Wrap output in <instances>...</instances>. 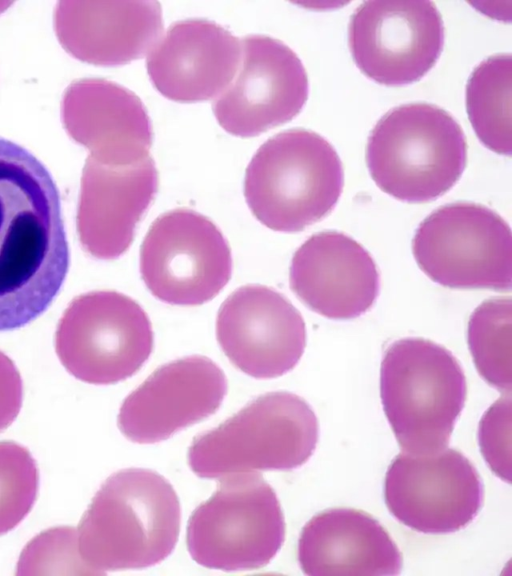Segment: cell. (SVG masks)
Instances as JSON below:
<instances>
[{"instance_id": "44dd1931", "label": "cell", "mask_w": 512, "mask_h": 576, "mask_svg": "<svg viewBox=\"0 0 512 576\" xmlns=\"http://www.w3.org/2000/svg\"><path fill=\"white\" fill-rule=\"evenodd\" d=\"M83 54L104 65L141 58L157 43L163 29L156 1H112L86 5L82 13Z\"/></svg>"}, {"instance_id": "8992f818", "label": "cell", "mask_w": 512, "mask_h": 576, "mask_svg": "<svg viewBox=\"0 0 512 576\" xmlns=\"http://www.w3.org/2000/svg\"><path fill=\"white\" fill-rule=\"evenodd\" d=\"M318 431L317 417L303 398L269 392L197 436L189 448V466L201 478L294 469L312 456Z\"/></svg>"}, {"instance_id": "7c38bea8", "label": "cell", "mask_w": 512, "mask_h": 576, "mask_svg": "<svg viewBox=\"0 0 512 576\" xmlns=\"http://www.w3.org/2000/svg\"><path fill=\"white\" fill-rule=\"evenodd\" d=\"M348 41L358 68L388 86L422 78L444 45L441 14L431 1H365L350 18Z\"/></svg>"}, {"instance_id": "d4e9b609", "label": "cell", "mask_w": 512, "mask_h": 576, "mask_svg": "<svg viewBox=\"0 0 512 576\" xmlns=\"http://www.w3.org/2000/svg\"><path fill=\"white\" fill-rule=\"evenodd\" d=\"M17 575L93 574L80 557L77 530L55 527L33 538L23 549Z\"/></svg>"}, {"instance_id": "484cf974", "label": "cell", "mask_w": 512, "mask_h": 576, "mask_svg": "<svg viewBox=\"0 0 512 576\" xmlns=\"http://www.w3.org/2000/svg\"><path fill=\"white\" fill-rule=\"evenodd\" d=\"M510 393L501 396L483 415L479 424V446L490 469L503 481H511Z\"/></svg>"}, {"instance_id": "6da1fadb", "label": "cell", "mask_w": 512, "mask_h": 576, "mask_svg": "<svg viewBox=\"0 0 512 576\" xmlns=\"http://www.w3.org/2000/svg\"><path fill=\"white\" fill-rule=\"evenodd\" d=\"M70 263L58 188L45 165L0 137V331L51 305Z\"/></svg>"}, {"instance_id": "52a82bcc", "label": "cell", "mask_w": 512, "mask_h": 576, "mask_svg": "<svg viewBox=\"0 0 512 576\" xmlns=\"http://www.w3.org/2000/svg\"><path fill=\"white\" fill-rule=\"evenodd\" d=\"M285 538L283 512L273 488L256 473L221 477L216 491L192 513L187 548L201 566L243 571L266 566Z\"/></svg>"}, {"instance_id": "603a6c76", "label": "cell", "mask_w": 512, "mask_h": 576, "mask_svg": "<svg viewBox=\"0 0 512 576\" xmlns=\"http://www.w3.org/2000/svg\"><path fill=\"white\" fill-rule=\"evenodd\" d=\"M512 302L493 298L481 303L468 323V346L480 376L503 393L512 388Z\"/></svg>"}, {"instance_id": "277c9868", "label": "cell", "mask_w": 512, "mask_h": 576, "mask_svg": "<svg viewBox=\"0 0 512 576\" xmlns=\"http://www.w3.org/2000/svg\"><path fill=\"white\" fill-rule=\"evenodd\" d=\"M343 189V166L334 147L311 130L295 128L268 139L250 161L244 195L266 227L299 232L324 218Z\"/></svg>"}, {"instance_id": "e0dca14e", "label": "cell", "mask_w": 512, "mask_h": 576, "mask_svg": "<svg viewBox=\"0 0 512 576\" xmlns=\"http://www.w3.org/2000/svg\"><path fill=\"white\" fill-rule=\"evenodd\" d=\"M242 57L240 40L220 25L188 19L171 25L149 51L148 75L166 98L209 100L233 80Z\"/></svg>"}, {"instance_id": "8fae6325", "label": "cell", "mask_w": 512, "mask_h": 576, "mask_svg": "<svg viewBox=\"0 0 512 576\" xmlns=\"http://www.w3.org/2000/svg\"><path fill=\"white\" fill-rule=\"evenodd\" d=\"M384 495L390 513L405 526L446 534L474 520L484 486L472 462L445 447L429 454L399 453L386 472Z\"/></svg>"}, {"instance_id": "ffe728a7", "label": "cell", "mask_w": 512, "mask_h": 576, "mask_svg": "<svg viewBox=\"0 0 512 576\" xmlns=\"http://www.w3.org/2000/svg\"><path fill=\"white\" fill-rule=\"evenodd\" d=\"M85 133L108 165H129L149 157L152 125L141 100L107 81L85 86Z\"/></svg>"}, {"instance_id": "7a4b0ae2", "label": "cell", "mask_w": 512, "mask_h": 576, "mask_svg": "<svg viewBox=\"0 0 512 576\" xmlns=\"http://www.w3.org/2000/svg\"><path fill=\"white\" fill-rule=\"evenodd\" d=\"M181 509L172 485L143 468L106 479L77 529L81 559L93 574L158 564L174 550Z\"/></svg>"}, {"instance_id": "cb8c5ba5", "label": "cell", "mask_w": 512, "mask_h": 576, "mask_svg": "<svg viewBox=\"0 0 512 576\" xmlns=\"http://www.w3.org/2000/svg\"><path fill=\"white\" fill-rule=\"evenodd\" d=\"M38 484V469L28 449L13 441L0 442V535L28 515Z\"/></svg>"}, {"instance_id": "d6986e66", "label": "cell", "mask_w": 512, "mask_h": 576, "mask_svg": "<svg viewBox=\"0 0 512 576\" xmlns=\"http://www.w3.org/2000/svg\"><path fill=\"white\" fill-rule=\"evenodd\" d=\"M298 561L310 576L397 575L401 552L387 530L371 515L333 508L312 517L298 541Z\"/></svg>"}, {"instance_id": "3957f363", "label": "cell", "mask_w": 512, "mask_h": 576, "mask_svg": "<svg viewBox=\"0 0 512 576\" xmlns=\"http://www.w3.org/2000/svg\"><path fill=\"white\" fill-rule=\"evenodd\" d=\"M467 158L465 134L444 109L429 103L397 106L372 129L366 161L376 185L405 202L423 203L450 190Z\"/></svg>"}, {"instance_id": "9c48e42d", "label": "cell", "mask_w": 512, "mask_h": 576, "mask_svg": "<svg viewBox=\"0 0 512 576\" xmlns=\"http://www.w3.org/2000/svg\"><path fill=\"white\" fill-rule=\"evenodd\" d=\"M412 250L420 269L442 286L511 288V229L486 206L454 202L439 207L420 223Z\"/></svg>"}, {"instance_id": "ac0fdd59", "label": "cell", "mask_w": 512, "mask_h": 576, "mask_svg": "<svg viewBox=\"0 0 512 576\" xmlns=\"http://www.w3.org/2000/svg\"><path fill=\"white\" fill-rule=\"evenodd\" d=\"M157 186L158 174L151 157L129 165L90 164L78 211L83 249L102 260L116 259L125 253Z\"/></svg>"}, {"instance_id": "2e32d148", "label": "cell", "mask_w": 512, "mask_h": 576, "mask_svg": "<svg viewBox=\"0 0 512 576\" xmlns=\"http://www.w3.org/2000/svg\"><path fill=\"white\" fill-rule=\"evenodd\" d=\"M290 287L311 310L330 319L361 316L374 304L380 279L371 255L337 231L308 238L294 253Z\"/></svg>"}, {"instance_id": "4fadbf2b", "label": "cell", "mask_w": 512, "mask_h": 576, "mask_svg": "<svg viewBox=\"0 0 512 576\" xmlns=\"http://www.w3.org/2000/svg\"><path fill=\"white\" fill-rule=\"evenodd\" d=\"M239 72L213 105L228 133L252 137L294 118L308 98V77L283 42L264 35L242 41Z\"/></svg>"}, {"instance_id": "7402d4cb", "label": "cell", "mask_w": 512, "mask_h": 576, "mask_svg": "<svg viewBox=\"0 0 512 576\" xmlns=\"http://www.w3.org/2000/svg\"><path fill=\"white\" fill-rule=\"evenodd\" d=\"M512 59L492 55L472 71L466 86V108L480 141L490 150L510 155Z\"/></svg>"}, {"instance_id": "4316f807", "label": "cell", "mask_w": 512, "mask_h": 576, "mask_svg": "<svg viewBox=\"0 0 512 576\" xmlns=\"http://www.w3.org/2000/svg\"><path fill=\"white\" fill-rule=\"evenodd\" d=\"M23 397L22 379L13 361L0 351V432L18 416Z\"/></svg>"}, {"instance_id": "ba28073f", "label": "cell", "mask_w": 512, "mask_h": 576, "mask_svg": "<svg viewBox=\"0 0 512 576\" xmlns=\"http://www.w3.org/2000/svg\"><path fill=\"white\" fill-rule=\"evenodd\" d=\"M153 342L151 322L140 304L100 290L69 304L58 323L55 348L75 378L105 385L134 375L151 355Z\"/></svg>"}, {"instance_id": "5bb4252c", "label": "cell", "mask_w": 512, "mask_h": 576, "mask_svg": "<svg viewBox=\"0 0 512 576\" xmlns=\"http://www.w3.org/2000/svg\"><path fill=\"white\" fill-rule=\"evenodd\" d=\"M216 337L235 367L254 378L269 379L289 372L299 362L306 346V327L283 294L249 284L222 303Z\"/></svg>"}, {"instance_id": "30bf717a", "label": "cell", "mask_w": 512, "mask_h": 576, "mask_svg": "<svg viewBox=\"0 0 512 576\" xmlns=\"http://www.w3.org/2000/svg\"><path fill=\"white\" fill-rule=\"evenodd\" d=\"M140 273L157 299L173 305H201L229 282L232 255L219 228L186 208L160 215L140 247Z\"/></svg>"}, {"instance_id": "9a60e30c", "label": "cell", "mask_w": 512, "mask_h": 576, "mask_svg": "<svg viewBox=\"0 0 512 576\" xmlns=\"http://www.w3.org/2000/svg\"><path fill=\"white\" fill-rule=\"evenodd\" d=\"M226 392L225 374L211 359L180 358L160 366L125 398L118 427L132 442H160L215 413Z\"/></svg>"}, {"instance_id": "5b68a950", "label": "cell", "mask_w": 512, "mask_h": 576, "mask_svg": "<svg viewBox=\"0 0 512 576\" xmlns=\"http://www.w3.org/2000/svg\"><path fill=\"white\" fill-rule=\"evenodd\" d=\"M466 394L462 367L443 346L427 339L405 338L386 349L380 395L403 451L429 454L445 448Z\"/></svg>"}]
</instances>
